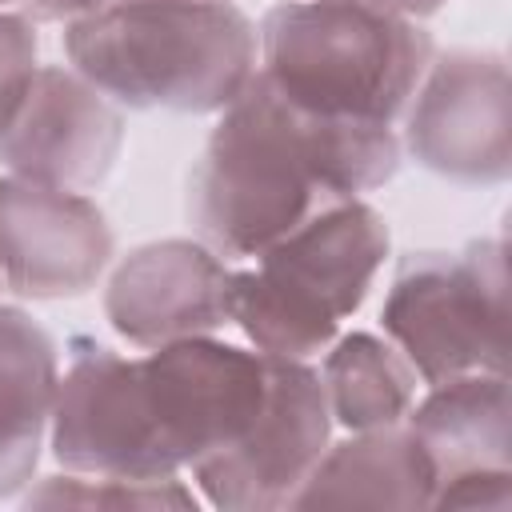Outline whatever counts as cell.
Segmentation results:
<instances>
[{"label":"cell","mask_w":512,"mask_h":512,"mask_svg":"<svg viewBox=\"0 0 512 512\" xmlns=\"http://www.w3.org/2000/svg\"><path fill=\"white\" fill-rule=\"evenodd\" d=\"M400 156L392 124L320 116L252 72L240 96L216 112L188 176V220L200 244L240 264L320 212L384 188Z\"/></svg>","instance_id":"cell-1"},{"label":"cell","mask_w":512,"mask_h":512,"mask_svg":"<svg viewBox=\"0 0 512 512\" xmlns=\"http://www.w3.org/2000/svg\"><path fill=\"white\" fill-rule=\"evenodd\" d=\"M64 56L120 108L216 116L256 72V24L232 0H108L64 24Z\"/></svg>","instance_id":"cell-2"},{"label":"cell","mask_w":512,"mask_h":512,"mask_svg":"<svg viewBox=\"0 0 512 512\" xmlns=\"http://www.w3.org/2000/svg\"><path fill=\"white\" fill-rule=\"evenodd\" d=\"M436 56L428 28L372 0H280L256 24V72L320 116L396 124Z\"/></svg>","instance_id":"cell-3"},{"label":"cell","mask_w":512,"mask_h":512,"mask_svg":"<svg viewBox=\"0 0 512 512\" xmlns=\"http://www.w3.org/2000/svg\"><path fill=\"white\" fill-rule=\"evenodd\" d=\"M388 244V220L360 196L344 200L252 256L248 268H232L228 316L260 356L320 360L368 300Z\"/></svg>","instance_id":"cell-4"},{"label":"cell","mask_w":512,"mask_h":512,"mask_svg":"<svg viewBox=\"0 0 512 512\" xmlns=\"http://www.w3.org/2000/svg\"><path fill=\"white\" fill-rule=\"evenodd\" d=\"M380 332L404 352L420 384L472 372H508V248L472 240L460 252H408L396 260Z\"/></svg>","instance_id":"cell-5"},{"label":"cell","mask_w":512,"mask_h":512,"mask_svg":"<svg viewBox=\"0 0 512 512\" xmlns=\"http://www.w3.org/2000/svg\"><path fill=\"white\" fill-rule=\"evenodd\" d=\"M264 404L252 424L192 468L200 496L224 512L292 508L316 460L332 444V412L312 360L264 356Z\"/></svg>","instance_id":"cell-6"},{"label":"cell","mask_w":512,"mask_h":512,"mask_svg":"<svg viewBox=\"0 0 512 512\" xmlns=\"http://www.w3.org/2000/svg\"><path fill=\"white\" fill-rule=\"evenodd\" d=\"M136 360L156 448L176 476L228 448L264 404V356L240 344L192 336Z\"/></svg>","instance_id":"cell-7"},{"label":"cell","mask_w":512,"mask_h":512,"mask_svg":"<svg viewBox=\"0 0 512 512\" xmlns=\"http://www.w3.org/2000/svg\"><path fill=\"white\" fill-rule=\"evenodd\" d=\"M400 152L452 184H504L512 172V84L500 52L448 48L428 60Z\"/></svg>","instance_id":"cell-8"},{"label":"cell","mask_w":512,"mask_h":512,"mask_svg":"<svg viewBox=\"0 0 512 512\" xmlns=\"http://www.w3.org/2000/svg\"><path fill=\"white\" fill-rule=\"evenodd\" d=\"M48 452L64 472L84 476H176L156 448L136 356H124L96 336H72L64 344V368L48 420Z\"/></svg>","instance_id":"cell-9"},{"label":"cell","mask_w":512,"mask_h":512,"mask_svg":"<svg viewBox=\"0 0 512 512\" xmlns=\"http://www.w3.org/2000/svg\"><path fill=\"white\" fill-rule=\"evenodd\" d=\"M116 256L104 208L88 192L0 172V276L24 300H76Z\"/></svg>","instance_id":"cell-10"},{"label":"cell","mask_w":512,"mask_h":512,"mask_svg":"<svg viewBox=\"0 0 512 512\" xmlns=\"http://www.w3.org/2000/svg\"><path fill=\"white\" fill-rule=\"evenodd\" d=\"M124 148V112L72 64H40L0 136V172L92 192Z\"/></svg>","instance_id":"cell-11"},{"label":"cell","mask_w":512,"mask_h":512,"mask_svg":"<svg viewBox=\"0 0 512 512\" xmlns=\"http://www.w3.org/2000/svg\"><path fill=\"white\" fill-rule=\"evenodd\" d=\"M404 428L432 464V508H512L508 372H472L428 384L408 408Z\"/></svg>","instance_id":"cell-12"},{"label":"cell","mask_w":512,"mask_h":512,"mask_svg":"<svg viewBox=\"0 0 512 512\" xmlns=\"http://www.w3.org/2000/svg\"><path fill=\"white\" fill-rule=\"evenodd\" d=\"M232 264L200 240H152L116 260L104 284V320L132 348L216 336L228 316Z\"/></svg>","instance_id":"cell-13"},{"label":"cell","mask_w":512,"mask_h":512,"mask_svg":"<svg viewBox=\"0 0 512 512\" xmlns=\"http://www.w3.org/2000/svg\"><path fill=\"white\" fill-rule=\"evenodd\" d=\"M436 476L404 424L348 432L328 444L292 508H432Z\"/></svg>","instance_id":"cell-14"},{"label":"cell","mask_w":512,"mask_h":512,"mask_svg":"<svg viewBox=\"0 0 512 512\" xmlns=\"http://www.w3.org/2000/svg\"><path fill=\"white\" fill-rule=\"evenodd\" d=\"M60 380L56 340L16 304H0V500L36 480Z\"/></svg>","instance_id":"cell-15"},{"label":"cell","mask_w":512,"mask_h":512,"mask_svg":"<svg viewBox=\"0 0 512 512\" xmlns=\"http://www.w3.org/2000/svg\"><path fill=\"white\" fill-rule=\"evenodd\" d=\"M316 372L332 424H340L344 432L404 424L424 388L404 352L376 332H340L320 352Z\"/></svg>","instance_id":"cell-16"},{"label":"cell","mask_w":512,"mask_h":512,"mask_svg":"<svg viewBox=\"0 0 512 512\" xmlns=\"http://www.w3.org/2000/svg\"><path fill=\"white\" fill-rule=\"evenodd\" d=\"M28 508H196L200 496L180 480H128V476H44L24 492Z\"/></svg>","instance_id":"cell-17"},{"label":"cell","mask_w":512,"mask_h":512,"mask_svg":"<svg viewBox=\"0 0 512 512\" xmlns=\"http://www.w3.org/2000/svg\"><path fill=\"white\" fill-rule=\"evenodd\" d=\"M40 68V40L36 24L20 12L0 8V136L12 124L32 76Z\"/></svg>","instance_id":"cell-18"},{"label":"cell","mask_w":512,"mask_h":512,"mask_svg":"<svg viewBox=\"0 0 512 512\" xmlns=\"http://www.w3.org/2000/svg\"><path fill=\"white\" fill-rule=\"evenodd\" d=\"M108 0H24L20 4V16H28L32 24L40 20H52V24H68L76 16H88L92 8H100Z\"/></svg>","instance_id":"cell-19"},{"label":"cell","mask_w":512,"mask_h":512,"mask_svg":"<svg viewBox=\"0 0 512 512\" xmlns=\"http://www.w3.org/2000/svg\"><path fill=\"white\" fill-rule=\"evenodd\" d=\"M372 4H384V8H392L400 16H412V20H424V16H436L448 0H372Z\"/></svg>","instance_id":"cell-20"},{"label":"cell","mask_w":512,"mask_h":512,"mask_svg":"<svg viewBox=\"0 0 512 512\" xmlns=\"http://www.w3.org/2000/svg\"><path fill=\"white\" fill-rule=\"evenodd\" d=\"M20 4L24 0H0V8H8V12H20Z\"/></svg>","instance_id":"cell-21"},{"label":"cell","mask_w":512,"mask_h":512,"mask_svg":"<svg viewBox=\"0 0 512 512\" xmlns=\"http://www.w3.org/2000/svg\"><path fill=\"white\" fill-rule=\"evenodd\" d=\"M0 292H4V276H0Z\"/></svg>","instance_id":"cell-22"}]
</instances>
